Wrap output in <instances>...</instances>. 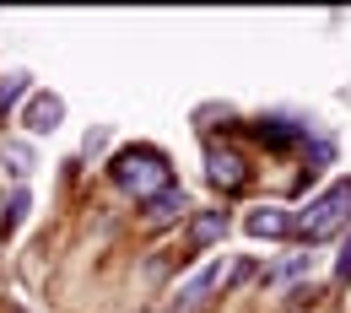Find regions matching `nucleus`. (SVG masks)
Wrapping results in <instances>:
<instances>
[{
    "label": "nucleus",
    "instance_id": "obj_4",
    "mask_svg": "<svg viewBox=\"0 0 351 313\" xmlns=\"http://www.w3.org/2000/svg\"><path fill=\"white\" fill-rule=\"evenodd\" d=\"M206 179L217 184L221 195H238L243 184H249V157L243 151H232V146H206Z\"/></svg>",
    "mask_w": 351,
    "mask_h": 313
},
{
    "label": "nucleus",
    "instance_id": "obj_11",
    "mask_svg": "<svg viewBox=\"0 0 351 313\" xmlns=\"http://www.w3.org/2000/svg\"><path fill=\"white\" fill-rule=\"evenodd\" d=\"M22 92H27V76H0V119L22 103Z\"/></svg>",
    "mask_w": 351,
    "mask_h": 313
},
{
    "label": "nucleus",
    "instance_id": "obj_14",
    "mask_svg": "<svg viewBox=\"0 0 351 313\" xmlns=\"http://www.w3.org/2000/svg\"><path fill=\"white\" fill-rule=\"evenodd\" d=\"M308 265V260H303V254H298V260H287V265H281V270H276V281H287V275H298V270H303Z\"/></svg>",
    "mask_w": 351,
    "mask_h": 313
},
{
    "label": "nucleus",
    "instance_id": "obj_12",
    "mask_svg": "<svg viewBox=\"0 0 351 313\" xmlns=\"http://www.w3.org/2000/svg\"><path fill=\"white\" fill-rule=\"evenodd\" d=\"M5 162H11V173H16V179H27V173H33V151H27V146H16V140L5 146Z\"/></svg>",
    "mask_w": 351,
    "mask_h": 313
},
{
    "label": "nucleus",
    "instance_id": "obj_7",
    "mask_svg": "<svg viewBox=\"0 0 351 313\" xmlns=\"http://www.w3.org/2000/svg\"><path fill=\"white\" fill-rule=\"evenodd\" d=\"M254 135H260L265 146H276V151H292V146H303V140H308V125H292V119H260Z\"/></svg>",
    "mask_w": 351,
    "mask_h": 313
},
{
    "label": "nucleus",
    "instance_id": "obj_8",
    "mask_svg": "<svg viewBox=\"0 0 351 313\" xmlns=\"http://www.w3.org/2000/svg\"><path fill=\"white\" fill-rule=\"evenodd\" d=\"M221 232H227V211H195V222H189V249H195V254L211 249V243H221Z\"/></svg>",
    "mask_w": 351,
    "mask_h": 313
},
{
    "label": "nucleus",
    "instance_id": "obj_13",
    "mask_svg": "<svg viewBox=\"0 0 351 313\" xmlns=\"http://www.w3.org/2000/svg\"><path fill=\"white\" fill-rule=\"evenodd\" d=\"M335 281H351V238L341 243V260H335Z\"/></svg>",
    "mask_w": 351,
    "mask_h": 313
},
{
    "label": "nucleus",
    "instance_id": "obj_9",
    "mask_svg": "<svg viewBox=\"0 0 351 313\" xmlns=\"http://www.w3.org/2000/svg\"><path fill=\"white\" fill-rule=\"evenodd\" d=\"M184 211H189V200H184V189L173 184V189H162V195L146 205V227H168V222H178Z\"/></svg>",
    "mask_w": 351,
    "mask_h": 313
},
{
    "label": "nucleus",
    "instance_id": "obj_3",
    "mask_svg": "<svg viewBox=\"0 0 351 313\" xmlns=\"http://www.w3.org/2000/svg\"><path fill=\"white\" fill-rule=\"evenodd\" d=\"M227 281H232V265H227V260L206 265L200 275H189V281H184V286L173 292V313H195V308H206V303H211V292H221Z\"/></svg>",
    "mask_w": 351,
    "mask_h": 313
},
{
    "label": "nucleus",
    "instance_id": "obj_5",
    "mask_svg": "<svg viewBox=\"0 0 351 313\" xmlns=\"http://www.w3.org/2000/svg\"><path fill=\"white\" fill-rule=\"evenodd\" d=\"M27 130L33 135H54L60 130V119H65V97H54V92H33V103H27Z\"/></svg>",
    "mask_w": 351,
    "mask_h": 313
},
{
    "label": "nucleus",
    "instance_id": "obj_10",
    "mask_svg": "<svg viewBox=\"0 0 351 313\" xmlns=\"http://www.w3.org/2000/svg\"><path fill=\"white\" fill-rule=\"evenodd\" d=\"M27 205H33V200H27V189H16V195L5 200V216H0V232H16V227H22V216H27Z\"/></svg>",
    "mask_w": 351,
    "mask_h": 313
},
{
    "label": "nucleus",
    "instance_id": "obj_1",
    "mask_svg": "<svg viewBox=\"0 0 351 313\" xmlns=\"http://www.w3.org/2000/svg\"><path fill=\"white\" fill-rule=\"evenodd\" d=\"M108 173H114V184H119L125 195H135L141 205H152L162 189H173V168H168V157H162L157 146H130V151H119V157L108 162Z\"/></svg>",
    "mask_w": 351,
    "mask_h": 313
},
{
    "label": "nucleus",
    "instance_id": "obj_2",
    "mask_svg": "<svg viewBox=\"0 0 351 313\" xmlns=\"http://www.w3.org/2000/svg\"><path fill=\"white\" fill-rule=\"evenodd\" d=\"M351 227V179H335L319 200H308L303 211H292V238L303 243H324Z\"/></svg>",
    "mask_w": 351,
    "mask_h": 313
},
{
    "label": "nucleus",
    "instance_id": "obj_6",
    "mask_svg": "<svg viewBox=\"0 0 351 313\" xmlns=\"http://www.w3.org/2000/svg\"><path fill=\"white\" fill-rule=\"evenodd\" d=\"M243 227H249L254 238H292V211H287V205H254Z\"/></svg>",
    "mask_w": 351,
    "mask_h": 313
}]
</instances>
